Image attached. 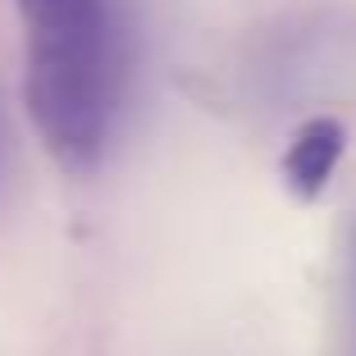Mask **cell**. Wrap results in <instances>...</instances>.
<instances>
[{
  "label": "cell",
  "mask_w": 356,
  "mask_h": 356,
  "mask_svg": "<svg viewBox=\"0 0 356 356\" xmlns=\"http://www.w3.org/2000/svg\"><path fill=\"white\" fill-rule=\"evenodd\" d=\"M28 46V115L55 165L92 174L115 128V28L105 0H14Z\"/></svg>",
  "instance_id": "obj_1"
},
{
  "label": "cell",
  "mask_w": 356,
  "mask_h": 356,
  "mask_svg": "<svg viewBox=\"0 0 356 356\" xmlns=\"http://www.w3.org/2000/svg\"><path fill=\"white\" fill-rule=\"evenodd\" d=\"M343 151H347V128L334 115H311L288 137V147L279 156V178L288 188V197L302 201V206L320 201V192L329 188Z\"/></svg>",
  "instance_id": "obj_2"
}]
</instances>
